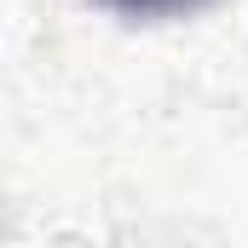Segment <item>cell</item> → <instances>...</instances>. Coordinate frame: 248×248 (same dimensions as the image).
<instances>
[{"label": "cell", "mask_w": 248, "mask_h": 248, "mask_svg": "<svg viewBox=\"0 0 248 248\" xmlns=\"http://www.w3.org/2000/svg\"><path fill=\"white\" fill-rule=\"evenodd\" d=\"M104 6L133 12V17H156V12H179V6H190V0H104Z\"/></svg>", "instance_id": "6da1fadb"}]
</instances>
